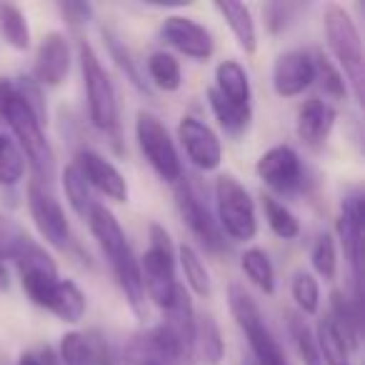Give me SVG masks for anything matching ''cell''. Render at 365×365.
Returning <instances> with one entry per match:
<instances>
[{"instance_id": "obj_1", "label": "cell", "mask_w": 365, "mask_h": 365, "mask_svg": "<svg viewBox=\"0 0 365 365\" xmlns=\"http://www.w3.org/2000/svg\"><path fill=\"white\" fill-rule=\"evenodd\" d=\"M86 220L91 233L96 235L98 245H101L103 255H106L108 265H110L113 275H115L118 285H120L123 295H125L128 305H130L135 315H143L145 313V290H143L140 280V265H138V258L133 255V248L128 243L118 218L106 205L93 203Z\"/></svg>"}, {"instance_id": "obj_2", "label": "cell", "mask_w": 365, "mask_h": 365, "mask_svg": "<svg viewBox=\"0 0 365 365\" xmlns=\"http://www.w3.org/2000/svg\"><path fill=\"white\" fill-rule=\"evenodd\" d=\"M0 118H6L11 125L23 158H28L31 168L36 170V180H51L53 165H56L53 148L43 133L41 118L33 113V108L26 103L13 81H0Z\"/></svg>"}, {"instance_id": "obj_3", "label": "cell", "mask_w": 365, "mask_h": 365, "mask_svg": "<svg viewBox=\"0 0 365 365\" xmlns=\"http://www.w3.org/2000/svg\"><path fill=\"white\" fill-rule=\"evenodd\" d=\"M78 56H81L83 83L88 96V113L91 123L101 133L113 138V143L120 140V110H118V93L110 76L103 68L98 53L88 41H78Z\"/></svg>"}, {"instance_id": "obj_4", "label": "cell", "mask_w": 365, "mask_h": 365, "mask_svg": "<svg viewBox=\"0 0 365 365\" xmlns=\"http://www.w3.org/2000/svg\"><path fill=\"white\" fill-rule=\"evenodd\" d=\"M323 28L330 53L338 61L335 68L350 83L355 101L363 103V41H360L358 26L343 6L330 3L323 13Z\"/></svg>"}, {"instance_id": "obj_5", "label": "cell", "mask_w": 365, "mask_h": 365, "mask_svg": "<svg viewBox=\"0 0 365 365\" xmlns=\"http://www.w3.org/2000/svg\"><path fill=\"white\" fill-rule=\"evenodd\" d=\"M140 280L148 298L160 310H168L175 300L180 283L175 278V253H173L170 235L158 223L150 225V248L140 258Z\"/></svg>"}, {"instance_id": "obj_6", "label": "cell", "mask_w": 365, "mask_h": 365, "mask_svg": "<svg viewBox=\"0 0 365 365\" xmlns=\"http://www.w3.org/2000/svg\"><path fill=\"white\" fill-rule=\"evenodd\" d=\"M228 305H230L233 318L238 320L240 330H243L245 338H248L250 350H253V355L258 358V365H290L283 348H280V343L275 340L273 330L265 323L258 303L250 298V293L243 285H238V283L230 285Z\"/></svg>"}, {"instance_id": "obj_7", "label": "cell", "mask_w": 365, "mask_h": 365, "mask_svg": "<svg viewBox=\"0 0 365 365\" xmlns=\"http://www.w3.org/2000/svg\"><path fill=\"white\" fill-rule=\"evenodd\" d=\"M215 203H218V228L233 240H253L258 233L255 203L245 185L235 175H218L215 180Z\"/></svg>"}, {"instance_id": "obj_8", "label": "cell", "mask_w": 365, "mask_h": 365, "mask_svg": "<svg viewBox=\"0 0 365 365\" xmlns=\"http://www.w3.org/2000/svg\"><path fill=\"white\" fill-rule=\"evenodd\" d=\"M135 138L140 145L145 160L153 165V170L165 182H178L182 178V163L178 158L175 143L170 140L168 128L155 115L140 110L135 118Z\"/></svg>"}, {"instance_id": "obj_9", "label": "cell", "mask_w": 365, "mask_h": 365, "mask_svg": "<svg viewBox=\"0 0 365 365\" xmlns=\"http://www.w3.org/2000/svg\"><path fill=\"white\" fill-rule=\"evenodd\" d=\"M13 260L18 263V273H21V285L28 293V298L36 305L46 308L48 298H51L53 288L61 278H58V268L53 258L46 253V248L36 243L31 235H26L21 245H18Z\"/></svg>"}, {"instance_id": "obj_10", "label": "cell", "mask_w": 365, "mask_h": 365, "mask_svg": "<svg viewBox=\"0 0 365 365\" xmlns=\"http://www.w3.org/2000/svg\"><path fill=\"white\" fill-rule=\"evenodd\" d=\"M182 355H188L185 345L165 323H160L133 335L123 358L125 365H175Z\"/></svg>"}, {"instance_id": "obj_11", "label": "cell", "mask_w": 365, "mask_h": 365, "mask_svg": "<svg viewBox=\"0 0 365 365\" xmlns=\"http://www.w3.org/2000/svg\"><path fill=\"white\" fill-rule=\"evenodd\" d=\"M175 185H178L175 188L178 210H180V218L185 220L190 233H193L208 250H215V253L223 250V245H225L223 233H220L218 223H215L213 215H210L198 185L190 182V178H180Z\"/></svg>"}, {"instance_id": "obj_12", "label": "cell", "mask_w": 365, "mask_h": 365, "mask_svg": "<svg viewBox=\"0 0 365 365\" xmlns=\"http://www.w3.org/2000/svg\"><path fill=\"white\" fill-rule=\"evenodd\" d=\"M28 208L36 220V228L51 243L53 248H68L71 243V225H68L66 210L58 203V198L51 193L48 182H41L33 178L28 182Z\"/></svg>"}, {"instance_id": "obj_13", "label": "cell", "mask_w": 365, "mask_h": 365, "mask_svg": "<svg viewBox=\"0 0 365 365\" xmlns=\"http://www.w3.org/2000/svg\"><path fill=\"white\" fill-rule=\"evenodd\" d=\"M255 170H258L260 180L280 195L295 193L303 185V163L290 145H275L265 150Z\"/></svg>"}, {"instance_id": "obj_14", "label": "cell", "mask_w": 365, "mask_h": 365, "mask_svg": "<svg viewBox=\"0 0 365 365\" xmlns=\"http://www.w3.org/2000/svg\"><path fill=\"white\" fill-rule=\"evenodd\" d=\"M160 38L165 46L175 48L178 53L193 61H208L215 51L213 33L185 16H168L160 26Z\"/></svg>"}, {"instance_id": "obj_15", "label": "cell", "mask_w": 365, "mask_h": 365, "mask_svg": "<svg viewBox=\"0 0 365 365\" xmlns=\"http://www.w3.org/2000/svg\"><path fill=\"white\" fill-rule=\"evenodd\" d=\"M363 223H365V205L363 195L350 193L343 198L340 205V220H338V233L343 240L345 255L353 268L355 280V305L360 300V278H363Z\"/></svg>"}, {"instance_id": "obj_16", "label": "cell", "mask_w": 365, "mask_h": 365, "mask_svg": "<svg viewBox=\"0 0 365 365\" xmlns=\"http://www.w3.org/2000/svg\"><path fill=\"white\" fill-rule=\"evenodd\" d=\"M178 138H180L182 148L188 153L190 163L200 170H215L223 160V148H220L218 135L213 133V128L205 125L203 120L193 115L180 118L178 125Z\"/></svg>"}, {"instance_id": "obj_17", "label": "cell", "mask_w": 365, "mask_h": 365, "mask_svg": "<svg viewBox=\"0 0 365 365\" xmlns=\"http://www.w3.org/2000/svg\"><path fill=\"white\" fill-rule=\"evenodd\" d=\"M73 163H76L78 170L83 173V178H86V182L91 188H96L98 193L115 200V203H128L125 178H123V173L118 170L110 160H106L101 153L91 150V148H83V150H78Z\"/></svg>"}, {"instance_id": "obj_18", "label": "cell", "mask_w": 365, "mask_h": 365, "mask_svg": "<svg viewBox=\"0 0 365 365\" xmlns=\"http://www.w3.org/2000/svg\"><path fill=\"white\" fill-rule=\"evenodd\" d=\"M315 83V61L305 51H288L273 66V88L280 98L300 96Z\"/></svg>"}, {"instance_id": "obj_19", "label": "cell", "mask_w": 365, "mask_h": 365, "mask_svg": "<svg viewBox=\"0 0 365 365\" xmlns=\"http://www.w3.org/2000/svg\"><path fill=\"white\" fill-rule=\"evenodd\" d=\"M71 71V48L61 33H48L41 41V48L36 53L33 63V78L41 86H61Z\"/></svg>"}, {"instance_id": "obj_20", "label": "cell", "mask_w": 365, "mask_h": 365, "mask_svg": "<svg viewBox=\"0 0 365 365\" xmlns=\"http://www.w3.org/2000/svg\"><path fill=\"white\" fill-rule=\"evenodd\" d=\"M335 125V108L330 103L320 101V98H308L303 106L298 108V135L305 145L320 148L330 138V130Z\"/></svg>"}, {"instance_id": "obj_21", "label": "cell", "mask_w": 365, "mask_h": 365, "mask_svg": "<svg viewBox=\"0 0 365 365\" xmlns=\"http://www.w3.org/2000/svg\"><path fill=\"white\" fill-rule=\"evenodd\" d=\"M63 365H110L108 345L103 338L88 333H68L61 340Z\"/></svg>"}, {"instance_id": "obj_22", "label": "cell", "mask_w": 365, "mask_h": 365, "mask_svg": "<svg viewBox=\"0 0 365 365\" xmlns=\"http://www.w3.org/2000/svg\"><path fill=\"white\" fill-rule=\"evenodd\" d=\"M213 91L233 106L250 108V78L238 61H223L215 68Z\"/></svg>"}, {"instance_id": "obj_23", "label": "cell", "mask_w": 365, "mask_h": 365, "mask_svg": "<svg viewBox=\"0 0 365 365\" xmlns=\"http://www.w3.org/2000/svg\"><path fill=\"white\" fill-rule=\"evenodd\" d=\"M215 11L228 23V28L233 31L235 41L245 51V56H253L258 51V31H255V21L250 8L243 6V3H223V0H218Z\"/></svg>"}, {"instance_id": "obj_24", "label": "cell", "mask_w": 365, "mask_h": 365, "mask_svg": "<svg viewBox=\"0 0 365 365\" xmlns=\"http://www.w3.org/2000/svg\"><path fill=\"white\" fill-rule=\"evenodd\" d=\"M86 308H88V303H86L83 290L68 278L58 280L51 298H48V303H46V310H51L63 323H81L83 315H86Z\"/></svg>"}, {"instance_id": "obj_25", "label": "cell", "mask_w": 365, "mask_h": 365, "mask_svg": "<svg viewBox=\"0 0 365 365\" xmlns=\"http://www.w3.org/2000/svg\"><path fill=\"white\" fill-rule=\"evenodd\" d=\"M328 318L333 320L335 330L340 333V338L345 340L348 350H358L360 345V310L355 305V300L350 303L343 293L335 290L330 295V313Z\"/></svg>"}, {"instance_id": "obj_26", "label": "cell", "mask_w": 365, "mask_h": 365, "mask_svg": "<svg viewBox=\"0 0 365 365\" xmlns=\"http://www.w3.org/2000/svg\"><path fill=\"white\" fill-rule=\"evenodd\" d=\"M193 345L198 348V355L203 360V365H220L225 355V343L220 328L215 323L213 315H203L200 320H195V338Z\"/></svg>"}, {"instance_id": "obj_27", "label": "cell", "mask_w": 365, "mask_h": 365, "mask_svg": "<svg viewBox=\"0 0 365 365\" xmlns=\"http://www.w3.org/2000/svg\"><path fill=\"white\" fill-rule=\"evenodd\" d=\"M178 260H180V268H182V273H185V283L190 285V290H193L195 295H200V298H208L210 290H213V283H210V273H208V268H205L198 250H195L193 245L182 243L180 248H178Z\"/></svg>"}, {"instance_id": "obj_28", "label": "cell", "mask_w": 365, "mask_h": 365, "mask_svg": "<svg viewBox=\"0 0 365 365\" xmlns=\"http://www.w3.org/2000/svg\"><path fill=\"white\" fill-rule=\"evenodd\" d=\"M0 36L16 51H28L31 48V28L23 11L13 3H0Z\"/></svg>"}, {"instance_id": "obj_29", "label": "cell", "mask_w": 365, "mask_h": 365, "mask_svg": "<svg viewBox=\"0 0 365 365\" xmlns=\"http://www.w3.org/2000/svg\"><path fill=\"white\" fill-rule=\"evenodd\" d=\"M240 268H243V273L248 275V280L255 288H260L265 295L275 293V270L265 250L248 248L243 253V258H240Z\"/></svg>"}, {"instance_id": "obj_30", "label": "cell", "mask_w": 365, "mask_h": 365, "mask_svg": "<svg viewBox=\"0 0 365 365\" xmlns=\"http://www.w3.org/2000/svg\"><path fill=\"white\" fill-rule=\"evenodd\" d=\"M148 76H150L153 86L160 88V91H178L182 83V73H180V63L175 61V56L165 51H158L148 58Z\"/></svg>"}, {"instance_id": "obj_31", "label": "cell", "mask_w": 365, "mask_h": 365, "mask_svg": "<svg viewBox=\"0 0 365 365\" xmlns=\"http://www.w3.org/2000/svg\"><path fill=\"white\" fill-rule=\"evenodd\" d=\"M288 330H290V338H293L295 350H298L303 365H325L323 355H320V348H318V340H315V333L303 320V315L288 313Z\"/></svg>"}, {"instance_id": "obj_32", "label": "cell", "mask_w": 365, "mask_h": 365, "mask_svg": "<svg viewBox=\"0 0 365 365\" xmlns=\"http://www.w3.org/2000/svg\"><path fill=\"white\" fill-rule=\"evenodd\" d=\"M208 103L213 115L218 118V123L230 133V135H240V133L248 130L250 125V108L233 106V103L223 101L213 88H208Z\"/></svg>"}, {"instance_id": "obj_33", "label": "cell", "mask_w": 365, "mask_h": 365, "mask_svg": "<svg viewBox=\"0 0 365 365\" xmlns=\"http://www.w3.org/2000/svg\"><path fill=\"white\" fill-rule=\"evenodd\" d=\"M263 210H265V220H268L270 230H273L278 238L283 240H293L300 235V220L293 215V210L285 208V203H280L273 195H265L263 198Z\"/></svg>"}, {"instance_id": "obj_34", "label": "cell", "mask_w": 365, "mask_h": 365, "mask_svg": "<svg viewBox=\"0 0 365 365\" xmlns=\"http://www.w3.org/2000/svg\"><path fill=\"white\" fill-rule=\"evenodd\" d=\"M315 340H318V348H320V355H323L325 365L330 363H348V345L345 340L340 338V333L335 330L333 320L328 315L318 320V328H315Z\"/></svg>"}, {"instance_id": "obj_35", "label": "cell", "mask_w": 365, "mask_h": 365, "mask_svg": "<svg viewBox=\"0 0 365 365\" xmlns=\"http://www.w3.org/2000/svg\"><path fill=\"white\" fill-rule=\"evenodd\" d=\"M63 188H66L68 203L73 205V210H76L81 218H86L88 210L93 208L96 200H93L91 185L86 182V178H83V173L78 170L76 163L66 165V170H63Z\"/></svg>"}, {"instance_id": "obj_36", "label": "cell", "mask_w": 365, "mask_h": 365, "mask_svg": "<svg viewBox=\"0 0 365 365\" xmlns=\"http://www.w3.org/2000/svg\"><path fill=\"white\" fill-rule=\"evenodd\" d=\"M26 175V158L13 138L0 135V185H18Z\"/></svg>"}, {"instance_id": "obj_37", "label": "cell", "mask_w": 365, "mask_h": 365, "mask_svg": "<svg viewBox=\"0 0 365 365\" xmlns=\"http://www.w3.org/2000/svg\"><path fill=\"white\" fill-rule=\"evenodd\" d=\"M310 263H313L315 273L323 275L325 280L335 278V270H338V253H335V243L328 233L318 235L310 250Z\"/></svg>"}, {"instance_id": "obj_38", "label": "cell", "mask_w": 365, "mask_h": 365, "mask_svg": "<svg viewBox=\"0 0 365 365\" xmlns=\"http://www.w3.org/2000/svg\"><path fill=\"white\" fill-rule=\"evenodd\" d=\"M293 298L295 303H298V308L303 310L305 315H315L320 308V288H318V280L313 278L310 273H305V270H300V273H295L293 278Z\"/></svg>"}, {"instance_id": "obj_39", "label": "cell", "mask_w": 365, "mask_h": 365, "mask_svg": "<svg viewBox=\"0 0 365 365\" xmlns=\"http://www.w3.org/2000/svg\"><path fill=\"white\" fill-rule=\"evenodd\" d=\"M313 61H315V81H320L323 91L328 93V96H333L335 101L345 98L348 88H345V78H343V73L335 68V63L330 61V58H325L323 53L313 56Z\"/></svg>"}, {"instance_id": "obj_40", "label": "cell", "mask_w": 365, "mask_h": 365, "mask_svg": "<svg viewBox=\"0 0 365 365\" xmlns=\"http://www.w3.org/2000/svg\"><path fill=\"white\" fill-rule=\"evenodd\" d=\"M103 36H106V41H108V48H110L113 58H118V66H120L123 71L128 73V78H130V83H133V86H138V88H145V86H143V81H140V73H138L135 63H133L130 53H128L125 48H123L120 43H118V38L113 36L110 31H103Z\"/></svg>"}, {"instance_id": "obj_41", "label": "cell", "mask_w": 365, "mask_h": 365, "mask_svg": "<svg viewBox=\"0 0 365 365\" xmlns=\"http://www.w3.org/2000/svg\"><path fill=\"white\" fill-rule=\"evenodd\" d=\"M28 233H23L16 223H11L8 218H0V258H13L18 250V245L26 240Z\"/></svg>"}, {"instance_id": "obj_42", "label": "cell", "mask_w": 365, "mask_h": 365, "mask_svg": "<svg viewBox=\"0 0 365 365\" xmlns=\"http://www.w3.org/2000/svg\"><path fill=\"white\" fill-rule=\"evenodd\" d=\"M293 11H295V6H290V3H268V6L263 8V16H265V23H268L270 31L280 33L285 26H288L290 13Z\"/></svg>"}, {"instance_id": "obj_43", "label": "cell", "mask_w": 365, "mask_h": 365, "mask_svg": "<svg viewBox=\"0 0 365 365\" xmlns=\"http://www.w3.org/2000/svg\"><path fill=\"white\" fill-rule=\"evenodd\" d=\"M58 8H61V13L73 23V26H78V23H86L88 18H91V13H93V8L88 6V3H61Z\"/></svg>"}, {"instance_id": "obj_44", "label": "cell", "mask_w": 365, "mask_h": 365, "mask_svg": "<svg viewBox=\"0 0 365 365\" xmlns=\"http://www.w3.org/2000/svg\"><path fill=\"white\" fill-rule=\"evenodd\" d=\"M8 288H11V275H8V268L0 260V293H8Z\"/></svg>"}, {"instance_id": "obj_45", "label": "cell", "mask_w": 365, "mask_h": 365, "mask_svg": "<svg viewBox=\"0 0 365 365\" xmlns=\"http://www.w3.org/2000/svg\"><path fill=\"white\" fill-rule=\"evenodd\" d=\"M18 365H41V360L33 353H23L21 358H18Z\"/></svg>"}, {"instance_id": "obj_46", "label": "cell", "mask_w": 365, "mask_h": 365, "mask_svg": "<svg viewBox=\"0 0 365 365\" xmlns=\"http://www.w3.org/2000/svg\"><path fill=\"white\" fill-rule=\"evenodd\" d=\"M243 365H258V363H253V360H248V363H243Z\"/></svg>"}, {"instance_id": "obj_47", "label": "cell", "mask_w": 365, "mask_h": 365, "mask_svg": "<svg viewBox=\"0 0 365 365\" xmlns=\"http://www.w3.org/2000/svg\"><path fill=\"white\" fill-rule=\"evenodd\" d=\"M330 365H350V363H330Z\"/></svg>"}]
</instances>
